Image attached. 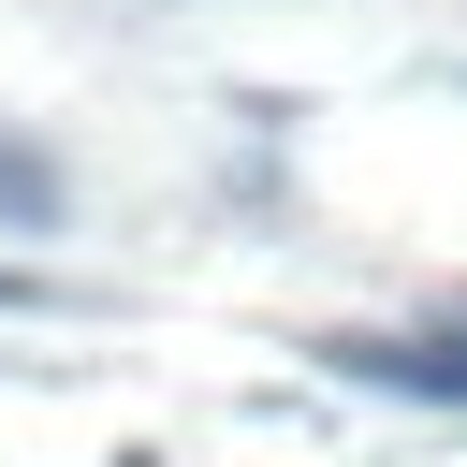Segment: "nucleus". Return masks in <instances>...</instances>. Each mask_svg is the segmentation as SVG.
I'll use <instances>...</instances> for the list:
<instances>
[{"label": "nucleus", "mask_w": 467, "mask_h": 467, "mask_svg": "<svg viewBox=\"0 0 467 467\" xmlns=\"http://www.w3.org/2000/svg\"><path fill=\"white\" fill-rule=\"evenodd\" d=\"M336 379L365 394H423V409H467V336H321Z\"/></svg>", "instance_id": "nucleus-1"}, {"label": "nucleus", "mask_w": 467, "mask_h": 467, "mask_svg": "<svg viewBox=\"0 0 467 467\" xmlns=\"http://www.w3.org/2000/svg\"><path fill=\"white\" fill-rule=\"evenodd\" d=\"M0 234H58V161L0 131Z\"/></svg>", "instance_id": "nucleus-2"}, {"label": "nucleus", "mask_w": 467, "mask_h": 467, "mask_svg": "<svg viewBox=\"0 0 467 467\" xmlns=\"http://www.w3.org/2000/svg\"><path fill=\"white\" fill-rule=\"evenodd\" d=\"M44 306H58V277L44 263H0V321H44Z\"/></svg>", "instance_id": "nucleus-3"}]
</instances>
